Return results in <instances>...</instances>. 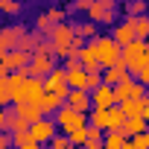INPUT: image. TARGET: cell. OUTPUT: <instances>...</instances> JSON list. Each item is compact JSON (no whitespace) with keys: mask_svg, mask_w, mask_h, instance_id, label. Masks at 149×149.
Masks as SVG:
<instances>
[{"mask_svg":"<svg viewBox=\"0 0 149 149\" xmlns=\"http://www.w3.org/2000/svg\"><path fill=\"white\" fill-rule=\"evenodd\" d=\"M47 41L53 47V58H67L70 53H76L73 50V29L70 24H58L47 32Z\"/></svg>","mask_w":149,"mask_h":149,"instance_id":"6da1fadb","label":"cell"},{"mask_svg":"<svg viewBox=\"0 0 149 149\" xmlns=\"http://www.w3.org/2000/svg\"><path fill=\"white\" fill-rule=\"evenodd\" d=\"M91 47H94V56H97L100 70H105V67H111V64L120 61V47L111 41V35H108V38H94Z\"/></svg>","mask_w":149,"mask_h":149,"instance_id":"7a4b0ae2","label":"cell"},{"mask_svg":"<svg viewBox=\"0 0 149 149\" xmlns=\"http://www.w3.org/2000/svg\"><path fill=\"white\" fill-rule=\"evenodd\" d=\"M56 117H53V123H56V129L58 132H73V129H79V126H88V114H79V111H73V108H67V105H58L56 111H53Z\"/></svg>","mask_w":149,"mask_h":149,"instance_id":"3957f363","label":"cell"},{"mask_svg":"<svg viewBox=\"0 0 149 149\" xmlns=\"http://www.w3.org/2000/svg\"><path fill=\"white\" fill-rule=\"evenodd\" d=\"M26 132H29V137H32V143H35V146H47V143L58 134V129H56L53 117H38L35 123H29V126H26Z\"/></svg>","mask_w":149,"mask_h":149,"instance_id":"277c9868","label":"cell"},{"mask_svg":"<svg viewBox=\"0 0 149 149\" xmlns=\"http://www.w3.org/2000/svg\"><path fill=\"white\" fill-rule=\"evenodd\" d=\"M88 21L91 24H117V0H97L88 9Z\"/></svg>","mask_w":149,"mask_h":149,"instance_id":"5b68a950","label":"cell"},{"mask_svg":"<svg viewBox=\"0 0 149 149\" xmlns=\"http://www.w3.org/2000/svg\"><path fill=\"white\" fill-rule=\"evenodd\" d=\"M53 67H56V58H53V56L32 53V56H29V64L24 67V73H26L29 79H44V76H47V73H50Z\"/></svg>","mask_w":149,"mask_h":149,"instance_id":"8992f818","label":"cell"},{"mask_svg":"<svg viewBox=\"0 0 149 149\" xmlns=\"http://www.w3.org/2000/svg\"><path fill=\"white\" fill-rule=\"evenodd\" d=\"M44 94H47V91H44V79H29V76H26V79H24V88H21V100H18V102H32V105H35Z\"/></svg>","mask_w":149,"mask_h":149,"instance_id":"52a82bcc","label":"cell"},{"mask_svg":"<svg viewBox=\"0 0 149 149\" xmlns=\"http://www.w3.org/2000/svg\"><path fill=\"white\" fill-rule=\"evenodd\" d=\"M123 111V117H140V120H149V100H126L117 105Z\"/></svg>","mask_w":149,"mask_h":149,"instance_id":"ba28073f","label":"cell"},{"mask_svg":"<svg viewBox=\"0 0 149 149\" xmlns=\"http://www.w3.org/2000/svg\"><path fill=\"white\" fill-rule=\"evenodd\" d=\"M64 105L67 108H73V111H79V114H88L91 111V97H88V91H67V97H64Z\"/></svg>","mask_w":149,"mask_h":149,"instance_id":"9c48e42d","label":"cell"},{"mask_svg":"<svg viewBox=\"0 0 149 149\" xmlns=\"http://www.w3.org/2000/svg\"><path fill=\"white\" fill-rule=\"evenodd\" d=\"M88 97H91V108H111V105H117L114 102V91L108 85H100V88L88 91Z\"/></svg>","mask_w":149,"mask_h":149,"instance_id":"30bf717a","label":"cell"},{"mask_svg":"<svg viewBox=\"0 0 149 149\" xmlns=\"http://www.w3.org/2000/svg\"><path fill=\"white\" fill-rule=\"evenodd\" d=\"M102 85H108V88H114V85H120L126 76H129V70H126V64L123 61H117V64H111V67H105L102 73Z\"/></svg>","mask_w":149,"mask_h":149,"instance_id":"8fae6325","label":"cell"},{"mask_svg":"<svg viewBox=\"0 0 149 149\" xmlns=\"http://www.w3.org/2000/svg\"><path fill=\"white\" fill-rule=\"evenodd\" d=\"M26 64H29V56H26V53H21V50H9V53H3V70H6V73L24 70Z\"/></svg>","mask_w":149,"mask_h":149,"instance_id":"7c38bea8","label":"cell"},{"mask_svg":"<svg viewBox=\"0 0 149 149\" xmlns=\"http://www.w3.org/2000/svg\"><path fill=\"white\" fill-rule=\"evenodd\" d=\"M85 76L88 73L76 64V67H64V82H67V88H73V91H85Z\"/></svg>","mask_w":149,"mask_h":149,"instance_id":"4fadbf2b","label":"cell"},{"mask_svg":"<svg viewBox=\"0 0 149 149\" xmlns=\"http://www.w3.org/2000/svg\"><path fill=\"white\" fill-rule=\"evenodd\" d=\"M111 41H114V44H117L120 50H123L126 44H132V41H134V35H132V26H129V21H123V24H117V26H114V32H111Z\"/></svg>","mask_w":149,"mask_h":149,"instance_id":"5bb4252c","label":"cell"},{"mask_svg":"<svg viewBox=\"0 0 149 149\" xmlns=\"http://www.w3.org/2000/svg\"><path fill=\"white\" fill-rule=\"evenodd\" d=\"M12 111H15V114H18L26 126H29V123H35V120L41 117V111H38L32 102H15V105H12Z\"/></svg>","mask_w":149,"mask_h":149,"instance_id":"9a60e30c","label":"cell"},{"mask_svg":"<svg viewBox=\"0 0 149 149\" xmlns=\"http://www.w3.org/2000/svg\"><path fill=\"white\" fill-rule=\"evenodd\" d=\"M126 21L132 26V35L137 41H146V35H149V18L146 15H137V18H126Z\"/></svg>","mask_w":149,"mask_h":149,"instance_id":"2e32d148","label":"cell"},{"mask_svg":"<svg viewBox=\"0 0 149 149\" xmlns=\"http://www.w3.org/2000/svg\"><path fill=\"white\" fill-rule=\"evenodd\" d=\"M123 123H126V117H123V111H120L117 105L105 108V132H120Z\"/></svg>","mask_w":149,"mask_h":149,"instance_id":"e0dca14e","label":"cell"},{"mask_svg":"<svg viewBox=\"0 0 149 149\" xmlns=\"http://www.w3.org/2000/svg\"><path fill=\"white\" fill-rule=\"evenodd\" d=\"M146 132V120H140V117H126V123H123V129H120V134L129 140L132 134H143Z\"/></svg>","mask_w":149,"mask_h":149,"instance_id":"ac0fdd59","label":"cell"},{"mask_svg":"<svg viewBox=\"0 0 149 149\" xmlns=\"http://www.w3.org/2000/svg\"><path fill=\"white\" fill-rule=\"evenodd\" d=\"M73 29V35H76V38H100V26L97 24H91V21H82V24H73L70 26Z\"/></svg>","mask_w":149,"mask_h":149,"instance_id":"d6986e66","label":"cell"},{"mask_svg":"<svg viewBox=\"0 0 149 149\" xmlns=\"http://www.w3.org/2000/svg\"><path fill=\"white\" fill-rule=\"evenodd\" d=\"M132 85H134V79L132 76H126L120 85H114L111 91H114V102L120 105V102H126V100H132Z\"/></svg>","mask_w":149,"mask_h":149,"instance_id":"ffe728a7","label":"cell"},{"mask_svg":"<svg viewBox=\"0 0 149 149\" xmlns=\"http://www.w3.org/2000/svg\"><path fill=\"white\" fill-rule=\"evenodd\" d=\"M0 129L15 134V132H24V129H26V123H24V120H21V117H18L12 108H9V111H6V117H3V126H0Z\"/></svg>","mask_w":149,"mask_h":149,"instance_id":"44dd1931","label":"cell"},{"mask_svg":"<svg viewBox=\"0 0 149 149\" xmlns=\"http://www.w3.org/2000/svg\"><path fill=\"white\" fill-rule=\"evenodd\" d=\"M58 105H61V102H58V100H56L53 94H44V97H41L38 102H35V108L41 111V117H47V114H53V111H56Z\"/></svg>","mask_w":149,"mask_h":149,"instance_id":"7402d4cb","label":"cell"},{"mask_svg":"<svg viewBox=\"0 0 149 149\" xmlns=\"http://www.w3.org/2000/svg\"><path fill=\"white\" fill-rule=\"evenodd\" d=\"M123 143H126V137L120 132H105L102 134V149H123Z\"/></svg>","mask_w":149,"mask_h":149,"instance_id":"603a6c76","label":"cell"},{"mask_svg":"<svg viewBox=\"0 0 149 149\" xmlns=\"http://www.w3.org/2000/svg\"><path fill=\"white\" fill-rule=\"evenodd\" d=\"M12 137V146L15 149H35V143H32V137H29V132L24 129V132H15V134H9Z\"/></svg>","mask_w":149,"mask_h":149,"instance_id":"cb8c5ba5","label":"cell"},{"mask_svg":"<svg viewBox=\"0 0 149 149\" xmlns=\"http://www.w3.org/2000/svg\"><path fill=\"white\" fill-rule=\"evenodd\" d=\"M88 126L105 132V108H91V111H88Z\"/></svg>","mask_w":149,"mask_h":149,"instance_id":"d4e9b609","label":"cell"},{"mask_svg":"<svg viewBox=\"0 0 149 149\" xmlns=\"http://www.w3.org/2000/svg\"><path fill=\"white\" fill-rule=\"evenodd\" d=\"M126 15H129V18L146 15V0H126Z\"/></svg>","mask_w":149,"mask_h":149,"instance_id":"484cf974","label":"cell"},{"mask_svg":"<svg viewBox=\"0 0 149 149\" xmlns=\"http://www.w3.org/2000/svg\"><path fill=\"white\" fill-rule=\"evenodd\" d=\"M85 129H88V126H79V129H73V132H67V134H64V137L70 140V146H73V149L85 143Z\"/></svg>","mask_w":149,"mask_h":149,"instance_id":"4316f807","label":"cell"},{"mask_svg":"<svg viewBox=\"0 0 149 149\" xmlns=\"http://www.w3.org/2000/svg\"><path fill=\"white\" fill-rule=\"evenodd\" d=\"M0 12H3V15H18L21 3H18V0H0Z\"/></svg>","mask_w":149,"mask_h":149,"instance_id":"83f0119b","label":"cell"},{"mask_svg":"<svg viewBox=\"0 0 149 149\" xmlns=\"http://www.w3.org/2000/svg\"><path fill=\"white\" fill-rule=\"evenodd\" d=\"M44 15L50 18V24H53V26L64 24V18H67V12H64V9H50V12H44Z\"/></svg>","mask_w":149,"mask_h":149,"instance_id":"f1b7e54d","label":"cell"},{"mask_svg":"<svg viewBox=\"0 0 149 149\" xmlns=\"http://www.w3.org/2000/svg\"><path fill=\"white\" fill-rule=\"evenodd\" d=\"M129 143H132L134 149H149V134H146V132H143V134H132Z\"/></svg>","mask_w":149,"mask_h":149,"instance_id":"f546056e","label":"cell"},{"mask_svg":"<svg viewBox=\"0 0 149 149\" xmlns=\"http://www.w3.org/2000/svg\"><path fill=\"white\" fill-rule=\"evenodd\" d=\"M47 149H73V146H70V140H67L64 134H56V137L47 143Z\"/></svg>","mask_w":149,"mask_h":149,"instance_id":"4dcf8cb0","label":"cell"},{"mask_svg":"<svg viewBox=\"0 0 149 149\" xmlns=\"http://www.w3.org/2000/svg\"><path fill=\"white\" fill-rule=\"evenodd\" d=\"M102 85V76L100 73H88L85 76V91H94V88H100Z\"/></svg>","mask_w":149,"mask_h":149,"instance_id":"1f68e13d","label":"cell"},{"mask_svg":"<svg viewBox=\"0 0 149 149\" xmlns=\"http://www.w3.org/2000/svg\"><path fill=\"white\" fill-rule=\"evenodd\" d=\"M0 105H9V85H6V76H0Z\"/></svg>","mask_w":149,"mask_h":149,"instance_id":"d6a6232c","label":"cell"},{"mask_svg":"<svg viewBox=\"0 0 149 149\" xmlns=\"http://www.w3.org/2000/svg\"><path fill=\"white\" fill-rule=\"evenodd\" d=\"M94 3H97V0H73V9H76V12H79V9H85V12H88Z\"/></svg>","mask_w":149,"mask_h":149,"instance_id":"836d02e7","label":"cell"},{"mask_svg":"<svg viewBox=\"0 0 149 149\" xmlns=\"http://www.w3.org/2000/svg\"><path fill=\"white\" fill-rule=\"evenodd\" d=\"M12 146V137H9V132H3L0 129V149H9Z\"/></svg>","mask_w":149,"mask_h":149,"instance_id":"e575fe53","label":"cell"},{"mask_svg":"<svg viewBox=\"0 0 149 149\" xmlns=\"http://www.w3.org/2000/svg\"><path fill=\"white\" fill-rule=\"evenodd\" d=\"M3 117H6V105H0V126H3Z\"/></svg>","mask_w":149,"mask_h":149,"instance_id":"d590c367","label":"cell"},{"mask_svg":"<svg viewBox=\"0 0 149 149\" xmlns=\"http://www.w3.org/2000/svg\"><path fill=\"white\" fill-rule=\"evenodd\" d=\"M0 76H6V70H3V56H0Z\"/></svg>","mask_w":149,"mask_h":149,"instance_id":"8d00e7d4","label":"cell"},{"mask_svg":"<svg viewBox=\"0 0 149 149\" xmlns=\"http://www.w3.org/2000/svg\"><path fill=\"white\" fill-rule=\"evenodd\" d=\"M123 149H134V146H132V143H129V140H126V143H123Z\"/></svg>","mask_w":149,"mask_h":149,"instance_id":"74e56055","label":"cell"},{"mask_svg":"<svg viewBox=\"0 0 149 149\" xmlns=\"http://www.w3.org/2000/svg\"><path fill=\"white\" fill-rule=\"evenodd\" d=\"M35 149H47V146H35Z\"/></svg>","mask_w":149,"mask_h":149,"instance_id":"f35d334b","label":"cell"}]
</instances>
